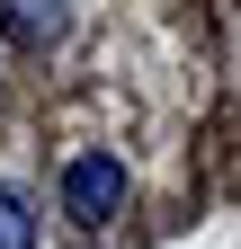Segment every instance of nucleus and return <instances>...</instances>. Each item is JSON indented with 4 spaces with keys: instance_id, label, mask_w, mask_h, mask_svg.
I'll return each instance as SVG.
<instances>
[{
    "instance_id": "1",
    "label": "nucleus",
    "mask_w": 241,
    "mask_h": 249,
    "mask_svg": "<svg viewBox=\"0 0 241 249\" xmlns=\"http://www.w3.org/2000/svg\"><path fill=\"white\" fill-rule=\"evenodd\" d=\"M116 205H125V160H116V151H72L63 160V213L80 231H99Z\"/></svg>"
},
{
    "instance_id": "2",
    "label": "nucleus",
    "mask_w": 241,
    "mask_h": 249,
    "mask_svg": "<svg viewBox=\"0 0 241 249\" xmlns=\"http://www.w3.org/2000/svg\"><path fill=\"white\" fill-rule=\"evenodd\" d=\"M0 36L18 53H54L72 36V0H0Z\"/></svg>"
},
{
    "instance_id": "3",
    "label": "nucleus",
    "mask_w": 241,
    "mask_h": 249,
    "mask_svg": "<svg viewBox=\"0 0 241 249\" xmlns=\"http://www.w3.org/2000/svg\"><path fill=\"white\" fill-rule=\"evenodd\" d=\"M0 249H36V213H27V196H9V187H0Z\"/></svg>"
}]
</instances>
